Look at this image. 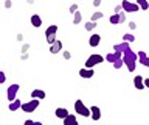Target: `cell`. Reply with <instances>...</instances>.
I'll use <instances>...</instances> for the list:
<instances>
[{
  "label": "cell",
  "mask_w": 149,
  "mask_h": 125,
  "mask_svg": "<svg viewBox=\"0 0 149 125\" xmlns=\"http://www.w3.org/2000/svg\"><path fill=\"white\" fill-rule=\"evenodd\" d=\"M123 61L126 64V67H127L129 72H134L135 71V66H137V53L132 52V50H127V52H124V56H123Z\"/></svg>",
  "instance_id": "6da1fadb"
},
{
  "label": "cell",
  "mask_w": 149,
  "mask_h": 125,
  "mask_svg": "<svg viewBox=\"0 0 149 125\" xmlns=\"http://www.w3.org/2000/svg\"><path fill=\"white\" fill-rule=\"evenodd\" d=\"M74 111H76L79 116H84V117H88V116H92L90 108H87V106L84 105L82 100H76V102H74Z\"/></svg>",
  "instance_id": "7a4b0ae2"
},
{
  "label": "cell",
  "mask_w": 149,
  "mask_h": 125,
  "mask_svg": "<svg viewBox=\"0 0 149 125\" xmlns=\"http://www.w3.org/2000/svg\"><path fill=\"white\" fill-rule=\"evenodd\" d=\"M39 103H40L39 99L28 100V102H25V103L22 105V111L23 113H34V111L37 109V106H39Z\"/></svg>",
  "instance_id": "3957f363"
},
{
  "label": "cell",
  "mask_w": 149,
  "mask_h": 125,
  "mask_svg": "<svg viewBox=\"0 0 149 125\" xmlns=\"http://www.w3.org/2000/svg\"><path fill=\"white\" fill-rule=\"evenodd\" d=\"M104 61V56H101V55H98V53H93L90 55V56L87 58V61H86V67L87 69H93L96 66V64H100Z\"/></svg>",
  "instance_id": "277c9868"
},
{
  "label": "cell",
  "mask_w": 149,
  "mask_h": 125,
  "mask_svg": "<svg viewBox=\"0 0 149 125\" xmlns=\"http://www.w3.org/2000/svg\"><path fill=\"white\" fill-rule=\"evenodd\" d=\"M121 6H123L124 13H137L140 10L138 3H132V2H129V0H123V2H121Z\"/></svg>",
  "instance_id": "5b68a950"
},
{
  "label": "cell",
  "mask_w": 149,
  "mask_h": 125,
  "mask_svg": "<svg viewBox=\"0 0 149 125\" xmlns=\"http://www.w3.org/2000/svg\"><path fill=\"white\" fill-rule=\"evenodd\" d=\"M17 92H19V85H16V83H14V85H11L8 88V91H6V97H8V100L9 102H13V100H16L17 99Z\"/></svg>",
  "instance_id": "8992f818"
},
{
  "label": "cell",
  "mask_w": 149,
  "mask_h": 125,
  "mask_svg": "<svg viewBox=\"0 0 149 125\" xmlns=\"http://www.w3.org/2000/svg\"><path fill=\"white\" fill-rule=\"evenodd\" d=\"M134 85H135V88H137V89H140V91L146 88V86H144V78H143L141 75H135V77H134Z\"/></svg>",
  "instance_id": "52a82bcc"
},
{
  "label": "cell",
  "mask_w": 149,
  "mask_h": 125,
  "mask_svg": "<svg viewBox=\"0 0 149 125\" xmlns=\"http://www.w3.org/2000/svg\"><path fill=\"white\" fill-rule=\"evenodd\" d=\"M101 42V36L100 35H92L90 38H88V45L90 47H98Z\"/></svg>",
  "instance_id": "ba28073f"
},
{
  "label": "cell",
  "mask_w": 149,
  "mask_h": 125,
  "mask_svg": "<svg viewBox=\"0 0 149 125\" xmlns=\"http://www.w3.org/2000/svg\"><path fill=\"white\" fill-rule=\"evenodd\" d=\"M106 59H107V63H116L118 59H121V52H116V50H115L113 53H109V55H107Z\"/></svg>",
  "instance_id": "9c48e42d"
},
{
  "label": "cell",
  "mask_w": 149,
  "mask_h": 125,
  "mask_svg": "<svg viewBox=\"0 0 149 125\" xmlns=\"http://www.w3.org/2000/svg\"><path fill=\"white\" fill-rule=\"evenodd\" d=\"M31 97L33 99H39V100H44L47 94H45V91H42V89H33L31 91Z\"/></svg>",
  "instance_id": "30bf717a"
},
{
  "label": "cell",
  "mask_w": 149,
  "mask_h": 125,
  "mask_svg": "<svg viewBox=\"0 0 149 125\" xmlns=\"http://www.w3.org/2000/svg\"><path fill=\"white\" fill-rule=\"evenodd\" d=\"M61 50H62V42H61L59 39L56 41L54 44H51V45H50V52L53 53V55H56V53H59Z\"/></svg>",
  "instance_id": "8fae6325"
},
{
  "label": "cell",
  "mask_w": 149,
  "mask_h": 125,
  "mask_svg": "<svg viewBox=\"0 0 149 125\" xmlns=\"http://www.w3.org/2000/svg\"><path fill=\"white\" fill-rule=\"evenodd\" d=\"M22 105H23L22 102L19 100V99H16V100L9 102V106H8V108H9V109H11L13 113H14V111H17V109H22Z\"/></svg>",
  "instance_id": "7c38bea8"
},
{
  "label": "cell",
  "mask_w": 149,
  "mask_h": 125,
  "mask_svg": "<svg viewBox=\"0 0 149 125\" xmlns=\"http://www.w3.org/2000/svg\"><path fill=\"white\" fill-rule=\"evenodd\" d=\"M56 117H58V119H65V117H68V116H70V113H68V111H67V108H58V109H56Z\"/></svg>",
  "instance_id": "4fadbf2b"
},
{
  "label": "cell",
  "mask_w": 149,
  "mask_h": 125,
  "mask_svg": "<svg viewBox=\"0 0 149 125\" xmlns=\"http://www.w3.org/2000/svg\"><path fill=\"white\" fill-rule=\"evenodd\" d=\"M90 111H92V116H90V117H92L93 120H100V119H101V109H100V106H92Z\"/></svg>",
  "instance_id": "5bb4252c"
},
{
  "label": "cell",
  "mask_w": 149,
  "mask_h": 125,
  "mask_svg": "<svg viewBox=\"0 0 149 125\" xmlns=\"http://www.w3.org/2000/svg\"><path fill=\"white\" fill-rule=\"evenodd\" d=\"M93 69H87V67H84V69H81L79 71V75H81L82 78H92L93 77Z\"/></svg>",
  "instance_id": "9a60e30c"
},
{
  "label": "cell",
  "mask_w": 149,
  "mask_h": 125,
  "mask_svg": "<svg viewBox=\"0 0 149 125\" xmlns=\"http://www.w3.org/2000/svg\"><path fill=\"white\" fill-rule=\"evenodd\" d=\"M30 20H31V25L34 27V28H39V27L42 25V19H40V17L37 16V14H33Z\"/></svg>",
  "instance_id": "2e32d148"
},
{
  "label": "cell",
  "mask_w": 149,
  "mask_h": 125,
  "mask_svg": "<svg viewBox=\"0 0 149 125\" xmlns=\"http://www.w3.org/2000/svg\"><path fill=\"white\" fill-rule=\"evenodd\" d=\"M138 58H140V63H141L143 66L149 67V56H146V53H144V52H138Z\"/></svg>",
  "instance_id": "e0dca14e"
},
{
  "label": "cell",
  "mask_w": 149,
  "mask_h": 125,
  "mask_svg": "<svg viewBox=\"0 0 149 125\" xmlns=\"http://www.w3.org/2000/svg\"><path fill=\"white\" fill-rule=\"evenodd\" d=\"M64 125H78V120H76V117H74V114H70L68 117H65Z\"/></svg>",
  "instance_id": "ac0fdd59"
},
{
  "label": "cell",
  "mask_w": 149,
  "mask_h": 125,
  "mask_svg": "<svg viewBox=\"0 0 149 125\" xmlns=\"http://www.w3.org/2000/svg\"><path fill=\"white\" fill-rule=\"evenodd\" d=\"M58 33V25H50L48 28L45 30V38H48V36H53Z\"/></svg>",
  "instance_id": "d6986e66"
},
{
  "label": "cell",
  "mask_w": 149,
  "mask_h": 125,
  "mask_svg": "<svg viewBox=\"0 0 149 125\" xmlns=\"http://www.w3.org/2000/svg\"><path fill=\"white\" fill-rule=\"evenodd\" d=\"M129 49H130V47L127 45V42H124V41H123V44H116V45H115V50H116V52H121V53L127 52Z\"/></svg>",
  "instance_id": "ffe728a7"
},
{
  "label": "cell",
  "mask_w": 149,
  "mask_h": 125,
  "mask_svg": "<svg viewBox=\"0 0 149 125\" xmlns=\"http://www.w3.org/2000/svg\"><path fill=\"white\" fill-rule=\"evenodd\" d=\"M110 24H112V25H118V24H121L120 13H113V14L110 16Z\"/></svg>",
  "instance_id": "44dd1931"
},
{
  "label": "cell",
  "mask_w": 149,
  "mask_h": 125,
  "mask_svg": "<svg viewBox=\"0 0 149 125\" xmlns=\"http://www.w3.org/2000/svg\"><path fill=\"white\" fill-rule=\"evenodd\" d=\"M137 3H138L140 10H143V11L149 10V2H148V0H137Z\"/></svg>",
  "instance_id": "7402d4cb"
},
{
  "label": "cell",
  "mask_w": 149,
  "mask_h": 125,
  "mask_svg": "<svg viewBox=\"0 0 149 125\" xmlns=\"http://www.w3.org/2000/svg\"><path fill=\"white\" fill-rule=\"evenodd\" d=\"M81 19H82L81 13H79V11H76V13L73 14V24H74V25H78L79 22H81Z\"/></svg>",
  "instance_id": "603a6c76"
},
{
  "label": "cell",
  "mask_w": 149,
  "mask_h": 125,
  "mask_svg": "<svg viewBox=\"0 0 149 125\" xmlns=\"http://www.w3.org/2000/svg\"><path fill=\"white\" fill-rule=\"evenodd\" d=\"M101 17H102V13H101V11H96V13H93V14H92V19H90V20L96 22V20H100Z\"/></svg>",
  "instance_id": "cb8c5ba5"
},
{
  "label": "cell",
  "mask_w": 149,
  "mask_h": 125,
  "mask_svg": "<svg viewBox=\"0 0 149 125\" xmlns=\"http://www.w3.org/2000/svg\"><path fill=\"white\" fill-rule=\"evenodd\" d=\"M95 27H96V22H93V20H88V22H86V30H87V31L93 30Z\"/></svg>",
  "instance_id": "d4e9b609"
},
{
  "label": "cell",
  "mask_w": 149,
  "mask_h": 125,
  "mask_svg": "<svg viewBox=\"0 0 149 125\" xmlns=\"http://www.w3.org/2000/svg\"><path fill=\"white\" fill-rule=\"evenodd\" d=\"M123 41H124V42H134L135 38H134L132 35H124V36H123Z\"/></svg>",
  "instance_id": "484cf974"
},
{
  "label": "cell",
  "mask_w": 149,
  "mask_h": 125,
  "mask_svg": "<svg viewBox=\"0 0 149 125\" xmlns=\"http://www.w3.org/2000/svg\"><path fill=\"white\" fill-rule=\"evenodd\" d=\"M68 11L72 13V14H74V13L78 11V5H76V3H73V5H70V8H68Z\"/></svg>",
  "instance_id": "4316f807"
},
{
  "label": "cell",
  "mask_w": 149,
  "mask_h": 125,
  "mask_svg": "<svg viewBox=\"0 0 149 125\" xmlns=\"http://www.w3.org/2000/svg\"><path fill=\"white\" fill-rule=\"evenodd\" d=\"M123 64H124V61H123V58H121V59H118L116 63H113V67H115V69H120Z\"/></svg>",
  "instance_id": "83f0119b"
},
{
  "label": "cell",
  "mask_w": 149,
  "mask_h": 125,
  "mask_svg": "<svg viewBox=\"0 0 149 125\" xmlns=\"http://www.w3.org/2000/svg\"><path fill=\"white\" fill-rule=\"evenodd\" d=\"M28 49H30V44H23L22 45V53H26Z\"/></svg>",
  "instance_id": "f1b7e54d"
},
{
  "label": "cell",
  "mask_w": 149,
  "mask_h": 125,
  "mask_svg": "<svg viewBox=\"0 0 149 125\" xmlns=\"http://www.w3.org/2000/svg\"><path fill=\"white\" fill-rule=\"evenodd\" d=\"M62 55H64V58H65V59H70V58H72V53L67 52V50H64V53H62Z\"/></svg>",
  "instance_id": "f546056e"
},
{
  "label": "cell",
  "mask_w": 149,
  "mask_h": 125,
  "mask_svg": "<svg viewBox=\"0 0 149 125\" xmlns=\"http://www.w3.org/2000/svg\"><path fill=\"white\" fill-rule=\"evenodd\" d=\"M6 80V75H5V72H0V83H5Z\"/></svg>",
  "instance_id": "4dcf8cb0"
},
{
  "label": "cell",
  "mask_w": 149,
  "mask_h": 125,
  "mask_svg": "<svg viewBox=\"0 0 149 125\" xmlns=\"http://www.w3.org/2000/svg\"><path fill=\"white\" fill-rule=\"evenodd\" d=\"M11 6H13L11 0H5V8H11Z\"/></svg>",
  "instance_id": "1f68e13d"
},
{
  "label": "cell",
  "mask_w": 149,
  "mask_h": 125,
  "mask_svg": "<svg viewBox=\"0 0 149 125\" xmlns=\"http://www.w3.org/2000/svg\"><path fill=\"white\" fill-rule=\"evenodd\" d=\"M23 125H34V120L28 119V120H25V122H23Z\"/></svg>",
  "instance_id": "d6a6232c"
},
{
  "label": "cell",
  "mask_w": 149,
  "mask_h": 125,
  "mask_svg": "<svg viewBox=\"0 0 149 125\" xmlns=\"http://www.w3.org/2000/svg\"><path fill=\"white\" fill-rule=\"evenodd\" d=\"M100 5H101V0H93V6H96V8H98Z\"/></svg>",
  "instance_id": "836d02e7"
},
{
  "label": "cell",
  "mask_w": 149,
  "mask_h": 125,
  "mask_svg": "<svg viewBox=\"0 0 149 125\" xmlns=\"http://www.w3.org/2000/svg\"><path fill=\"white\" fill-rule=\"evenodd\" d=\"M121 10H123V6H121V5H116L115 6V13H121Z\"/></svg>",
  "instance_id": "e575fe53"
},
{
  "label": "cell",
  "mask_w": 149,
  "mask_h": 125,
  "mask_svg": "<svg viewBox=\"0 0 149 125\" xmlns=\"http://www.w3.org/2000/svg\"><path fill=\"white\" fill-rule=\"evenodd\" d=\"M129 28H130V30H135V28H137V25H135V22H130V24H129Z\"/></svg>",
  "instance_id": "d590c367"
},
{
  "label": "cell",
  "mask_w": 149,
  "mask_h": 125,
  "mask_svg": "<svg viewBox=\"0 0 149 125\" xmlns=\"http://www.w3.org/2000/svg\"><path fill=\"white\" fill-rule=\"evenodd\" d=\"M17 41H23V35H22V33L17 35Z\"/></svg>",
  "instance_id": "8d00e7d4"
},
{
  "label": "cell",
  "mask_w": 149,
  "mask_h": 125,
  "mask_svg": "<svg viewBox=\"0 0 149 125\" xmlns=\"http://www.w3.org/2000/svg\"><path fill=\"white\" fill-rule=\"evenodd\" d=\"M144 86L149 88V78H144Z\"/></svg>",
  "instance_id": "74e56055"
},
{
  "label": "cell",
  "mask_w": 149,
  "mask_h": 125,
  "mask_svg": "<svg viewBox=\"0 0 149 125\" xmlns=\"http://www.w3.org/2000/svg\"><path fill=\"white\" fill-rule=\"evenodd\" d=\"M34 125H42L40 122H34Z\"/></svg>",
  "instance_id": "f35d334b"
}]
</instances>
